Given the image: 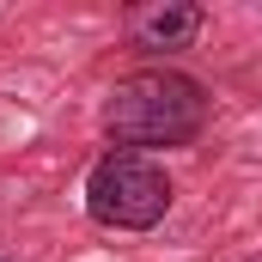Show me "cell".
I'll return each instance as SVG.
<instances>
[{
    "label": "cell",
    "instance_id": "6da1fadb",
    "mask_svg": "<svg viewBox=\"0 0 262 262\" xmlns=\"http://www.w3.org/2000/svg\"><path fill=\"white\" fill-rule=\"evenodd\" d=\"M201 128H207V92H201V79L177 73V67L128 73L104 98V134L122 152H140V146H189Z\"/></svg>",
    "mask_w": 262,
    "mask_h": 262
},
{
    "label": "cell",
    "instance_id": "7a4b0ae2",
    "mask_svg": "<svg viewBox=\"0 0 262 262\" xmlns=\"http://www.w3.org/2000/svg\"><path fill=\"white\" fill-rule=\"evenodd\" d=\"M85 213L104 232H152L171 213V177L152 152H104L85 177Z\"/></svg>",
    "mask_w": 262,
    "mask_h": 262
},
{
    "label": "cell",
    "instance_id": "3957f363",
    "mask_svg": "<svg viewBox=\"0 0 262 262\" xmlns=\"http://www.w3.org/2000/svg\"><path fill=\"white\" fill-rule=\"evenodd\" d=\"M128 37L140 49H189L201 37V6L183 0H152V6H134L128 12Z\"/></svg>",
    "mask_w": 262,
    "mask_h": 262
}]
</instances>
